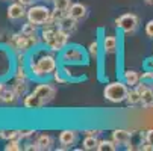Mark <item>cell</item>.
Returning a JSON list of instances; mask_svg holds the SVG:
<instances>
[{
	"label": "cell",
	"mask_w": 153,
	"mask_h": 151,
	"mask_svg": "<svg viewBox=\"0 0 153 151\" xmlns=\"http://www.w3.org/2000/svg\"><path fill=\"white\" fill-rule=\"evenodd\" d=\"M36 144H38L39 150H52V148H53V144H55V138H53L52 135L42 133V135L38 136Z\"/></svg>",
	"instance_id": "cell-16"
},
{
	"label": "cell",
	"mask_w": 153,
	"mask_h": 151,
	"mask_svg": "<svg viewBox=\"0 0 153 151\" xmlns=\"http://www.w3.org/2000/svg\"><path fill=\"white\" fill-rule=\"evenodd\" d=\"M97 150L99 151H115L117 150V144L111 139V141H99V145H97Z\"/></svg>",
	"instance_id": "cell-22"
},
{
	"label": "cell",
	"mask_w": 153,
	"mask_h": 151,
	"mask_svg": "<svg viewBox=\"0 0 153 151\" xmlns=\"http://www.w3.org/2000/svg\"><path fill=\"white\" fill-rule=\"evenodd\" d=\"M0 139H5V141L21 139V138H20V130H11V128H3V130H0Z\"/></svg>",
	"instance_id": "cell-19"
},
{
	"label": "cell",
	"mask_w": 153,
	"mask_h": 151,
	"mask_svg": "<svg viewBox=\"0 0 153 151\" xmlns=\"http://www.w3.org/2000/svg\"><path fill=\"white\" fill-rule=\"evenodd\" d=\"M144 138H146V142H149V144L153 145V128H150V130L144 135Z\"/></svg>",
	"instance_id": "cell-33"
},
{
	"label": "cell",
	"mask_w": 153,
	"mask_h": 151,
	"mask_svg": "<svg viewBox=\"0 0 153 151\" xmlns=\"http://www.w3.org/2000/svg\"><path fill=\"white\" fill-rule=\"evenodd\" d=\"M52 17V11L44 5H32L27 9V21L36 24V26H44Z\"/></svg>",
	"instance_id": "cell-5"
},
{
	"label": "cell",
	"mask_w": 153,
	"mask_h": 151,
	"mask_svg": "<svg viewBox=\"0 0 153 151\" xmlns=\"http://www.w3.org/2000/svg\"><path fill=\"white\" fill-rule=\"evenodd\" d=\"M17 2H20L21 5H25V6H32L35 0H17Z\"/></svg>",
	"instance_id": "cell-34"
},
{
	"label": "cell",
	"mask_w": 153,
	"mask_h": 151,
	"mask_svg": "<svg viewBox=\"0 0 153 151\" xmlns=\"http://www.w3.org/2000/svg\"><path fill=\"white\" fill-rule=\"evenodd\" d=\"M144 2H146L147 5H153V0H144Z\"/></svg>",
	"instance_id": "cell-38"
},
{
	"label": "cell",
	"mask_w": 153,
	"mask_h": 151,
	"mask_svg": "<svg viewBox=\"0 0 153 151\" xmlns=\"http://www.w3.org/2000/svg\"><path fill=\"white\" fill-rule=\"evenodd\" d=\"M86 59H88V53L77 44L67 46L61 52V56H59V60L62 63H67V65H80V63H86Z\"/></svg>",
	"instance_id": "cell-3"
},
{
	"label": "cell",
	"mask_w": 153,
	"mask_h": 151,
	"mask_svg": "<svg viewBox=\"0 0 153 151\" xmlns=\"http://www.w3.org/2000/svg\"><path fill=\"white\" fill-rule=\"evenodd\" d=\"M53 80H55V83H58V85H65V83L68 82L67 76H65V74L62 73V70H59V68L53 73Z\"/></svg>",
	"instance_id": "cell-27"
},
{
	"label": "cell",
	"mask_w": 153,
	"mask_h": 151,
	"mask_svg": "<svg viewBox=\"0 0 153 151\" xmlns=\"http://www.w3.org/2000/svg\"><path fill=\"white\" fill-rule=\"evenodd\" d=\"M141 82H146L149 85L153 83V68H150V70H147L141 74Z\"/></svg>",
	"instance_id": "cell-29"
},
{
	"label": "cell",
	"mask_w": 153,
	"mask_h": 151,
	"mask_svg": "<svg viewBox=\"0 0 153 151\" xmlns=\"http://www.w3.org/2000/svg\"><path fill=\"white\" fill-rule=\"evenodd\" d=\"M144 30H146V35L153 39V20H150L149 23L146 24V29H144Z\"/></svg>",
	"instance_id": "cell-30"
},
{
	"label": "cell",
	"mask_w": 153,
	"mask_h": 151,
	"mask_svg": "<svg viewBox=\"0 0 153 151\" xmlns=\"http://www.w3.org/2000/svg\"><path fill=\"white\" fill-rule=\"evenodd\" d=\"M77 138H79V133L76 130H71V128H65V130H62L58 136V141L62 147H73L76 142H77Z\"/></svg>",
	"instance_id": "cell-8"
},
{
	"label": "cell",
	"mask_w": 153,
	"mask_h": 151,
	"mask_svg": "<svg viewBox=\"0 0 153 151\" xmlns=\"http://www.w3.org/2000/svg\"><path fill=\"white\" fill-rule=\"evenodd\" d=\"M6 89V86L2 83V82H0V97H2V94H3V91Z\"/></svg>",
	"instance_id": "cell-36"
},
{
	"label": "cell",
	"mask_w": 153,
	"mask_h": 151,
	"mask_svg": "<svg viewBox=\"0 0 153 151\" xmlns=\"http://www.w3.org/2000/svg\"><path fill=\"white\" fill-rule=\"evenodd\" d=\"M97 145H99V139L97 136H86L82 142V148L83 150H97Z\"/></svg>",
	"instance_id": "cell-20"
},
{
	"label": "cell",
	"mask_w": 153,
	"mask_h": 151,
	"mask_svg": "<svg viewBox=\"0 0 153 151\" xmlns=\"http://www.w3.org/2000/svg\"><path fill=\"white\" fill-rule=\"evenodd\" d=\"M49 2H52V3H53V2H55V0H49Z\"/></svg>",
	"instance_id": "cell-39"
},
{
	"label": "cell",
	"mask_w": 153,
	"mask_h": 151,
	"mask_svg": "<svg viewBox=\"0 0 153 151\" xmlns=\"http://www.w3.org/2000/svg\"><path fill=\"white\" fill-rule=\"evenodd\" d=\"M56 95V88L52 83H39L36 88L23 98V106L27 110H39L49 104Z\"/></svg>",
	"instance_id": "cell-2"
},
{
	"label": "cell",
	"mask_w": 153,
	"mask_h": 151,
	"mask_svg": "<svg viewBox=\"0 0 153 151\" xmlns=\"http://www.w3.org/2000/svg\"><path fill=\"white\" fill-rule=\"evenodd\" d=\"M86 136H99L102 133V130H99V128H94V130H85L83 132Z\"/></svg>",
	"instance_id": "cell-32"
},
{
	"label": "cell",
	"mask_w": 153,
	"mask_h": 151,
	"mask_svg": "<svg viewBox=\"0 0 153 151\" xmlns=\"http://www.w3.org/2000/svg\"><path fill=\"white\" fill-rule=\"evenodd\" d=\"M141 104L144 107H153V88H149L141 94Z\"/></svg>",
	"instance_id": "cell-17"
},
{
	"label": "cell",
	"mask_w": 153,
	"mask_h": 151,
	"mask_svg": "<svg viewBox=\"0 0 153 151\" xmlns=\"http://www.w3.org/2000/svg\"><path fill=\"white\" fill-rule=\"evenodd\" d=\"M147 65H149L150 68H153V57H152V59H149V62H147Z\"/></svg>",
	"instance_id": "cell-37"
},
{
	"label": "cell",
	"mask_w": 153,
	"mask_h": 151,
	"mask_svg": "<svg viewBox=\"0 0 153 151\" xmlns=\"http://www.w3.org/2000/svg\"><path fill=\"white\" fill-rule=\"evenodd\" d=\"M58 27L62 29L64 32H67L68 35H71V33H74L76 29H77V21L73 20L70 15H65V17L59 21V23H58Z\"/></svg>",
	"instance_id": "cell-13"
},
{
	"label": "cell",
	"mask_w": 153,
	"mask_h": 151,
	"mask_svg": "<svg viewBox=\"0 0 153 151\" xmlns=\"http://www.w3.org/2000/svg\"><path fill=\"white\" fill-rule=\"evenodd\" d=\"M68 39H70V35L58 27L56 32L52 35V38L46 42V46L52 52H62L65 47L68 46Z\"/></svg>",
	"instance_id": "cell-7"
},
{
	"label": "cell",
	"mask_w": 153,
	"mask_h": 151,
	"mask_svg": "<svg viewBox=\"0 0 153 151\" xmlns=\"http://www.w3.org/2000/svg\"><path fill=\"white\" fill-rule=\"evenodd\" d=\"M141 150H144V151H153V145L149 144V142H146V144L141 147Z\"/></svg>",
	"instance_id": "cell-35"
},
{
	"label": "cell",
	"mask_w": 153,
	"mask_h": 151,
	"mask_svg": "<svg viewBox=\"0 0 153 151\" xmlns=\"http://www.w3.org/2000/svg\"><path fill=\"white\" fill-rule=\"evenodd\" d=\"M115 24L117 27H120L126 35H132L137 32L138 26H140V18L138 15L132 14V12H127V14H123L120 15L117 20H115Z\"/></svg>",
	"instance_id": "cell-6"
},
{
	"label": "cell",
	"mask_w": 153,
	"mask_h": 151,
	"mask_svg": "<svg viewBox=\"0 0 153 151\" xmlns=\"http://www.w3.org/2000/svg\"><path fill=\"white\" fill-rule=\"evenodd\" d=\"M11 88L18 95V98L26 97L29 94V82H26V80H14V85L11 86Z\"/></svg>",
	"instance_id": "cell-15"
},
{
	"label": "cell",
	"mask_w": 153,
	"mask_h": 151,
	"mask_svg": "<svg viewBox=\"0 0 153 151\" xmlns=\"http://www.w3.org/2000/svg\"><path fill=\"white\" fill-rule=\"evenodd\" d=\"M21 33L23 35H27V36H33L36 35V24L30 23V21H27V23L21 27Z\"/></svg>",
	"instance_id": "cell-24"
},
{
	"label": "cell",
	"mask_w": 153,
	"mask_h": 151,
	"mask_svg": "<svg viewBox=\"0 0 153 151\" xmlns=\"http://www.w3.org/2000/svg\"><path fill=\"white\" fill-rule=\"evenodd\" d=\"M36 132L35 130H20V138L23 139V138H32Z\"/></svg>",
	"instance_id": "cell-31"
},
{
	"label": "cell",
	"mask_w": 153,
	"mask_h": 151,
	"mask_svg": "<svg viewBox=\"0 0 153 151\" xmlns=\"http://www.w3.org/2000/svg\"><path fill=\"white\" fill-rule=\"evenodd\" d=\"M102 49H103L105 55H114L118 50V39H117V36H114V35L105 36L103 42H102Z\"/></svg>",
	"instance_id": "cell-11"
},
{
	"label": "cell",
	"mask_w": 153,
	"mask_h": 151,
	"mask_svg": "<svg viewBox=\"0 0 153 151\" xmlns=\"http://www.w3.org/2000/svg\"><path fill=\"white\" fill-rule=\"evenodd\" d=\"M27 17V11H26V6L25 5H21L20 2L17 3H11L9 8H8V18L9 20H21V18H25Z\"/></svg>",
	"instance_id": "cell-9"
},
{
	"label": "cell",
	"mask_w": 153,
	"mask_h": 151,
	"mask_svg": "<svg viewBox=\"0 0 153 151\" xmlns=\"http://www.w3.org/2000/svg\"><path fill=\"white\" fill-rule=\"evenodd\" d=\"M127 94H129V88L124 82H120V80H115V82H109L105 89H103V95L108 101L111 103H121V101H126L127 98Z\"/></svg>",
	"instance_id": "cell-4"
},
{
	"label": "cell",
	"mask_w": 153,
	"mask_h": 151,
	"mask_svg": "<svg viewBox=\"0 0 153 151\" xmlns=\"http://www.w3.org/2000/svg\"><path fill=\"white\" fill-rule=\"evenodd\" d=\"M71 5H73L71 0H55V2H53V9L68 12V9H70Z\"/></svg>",
	"instance_id": "cell-23"
},
{
	"label": "cell",
	"mask_w": 153,
	"mask_h": 151,
	"mask_svg": "<svg viewBox=\"0 0 153 151\" xmlns=\"http://www.w3.org/2000/svg\"><path fill=\"white\" fill-rule=\"evenodd\" d=\"M130 139H132V135L130 132L124 130V128H115L112 132V141L117 144V145H129L130 144Z\"/></svg>",
	"instance_id": "cell-12"
},
{
	"label": "cell",
	"mask_w": 153,
	"mask_h": 151,
	"mask_svg": "<svg viewBox=\"0 0 153 151\" xmlns=\"http://www.w3.org/2000/svg\"><path fill=\"white\" fill-rule=\"evenodd\" d=\"M29 73L36 79H47L53 76V73L58 70V59L56 56L46 49H36L30 53L29 62Z\"/></svg>",
	"instance_id": "cell-1"
},
{
	"label": "cell",
	"mask_w": 153,
	"mask_h": 151,
	"mask_svg": "<svg viewBox=\"0 0 153 151\" xmlns=\"http://www.w3.org/2000/svg\"><path fill=\"white\" fill-rule=\"evenodd\" d=\"M15 80H26V82H29V74H27L25 65H21V67L18 65L17 67V70H15Z\"/></svg>",
	"instance_id": "cell-25"
},
{
	"label": "cell",
	"mask_w": 153,
	"mask_h": 151,
	"mask_svg": "<svg viewBox=\"0 0 153 151\" xmlns=\"http://www.w3.org/2000/svg\"><path fill=\"white\" fill-rule=\"evenodd\" d=\"M99 52H100V44H99L97 41H93L91 44L88 46V55H90L91 57L97 59V57H99Z\"/></svg>",
	"instance_id": "cell-28"
},
{
	"label": "cell",
	"mask_w": 153,
	"mask_h": 151,
	"mask_svg": "<svg viewBox=\"0 0 153 151\" xmlns=\"http://www.w3.org/2000/svg\"><path fill=\"white\" fill-rule=\"evenodd\" d=\"M123 82L130 86V88H135V86L141 82V74L135 70H126L123 73Z\"/></svg>",
	"instance_id": "cell-14"
},
{
	"label": "cell",
	"mask_w": 153,
	"mask_h": 151,
	"mask_svg": "<svg viewBox=\"0 0 153 151\" xmlns=\"http://www.w3.org/2000/svg\"><path fill=\"white\" fill-rule=\"evenodd\" d=\"M126 103L129 106H137V104H141V94L134 88L130 89L129 94H127V98H126Z\"/></svg>",
	"instance_id": "cell-18"
},
{
	"label": "cell",
	"mask_w": 153,
	"mask_h": 151,
	"mask_svg": "<svg viewBox=\"0 0 153 151\" xmlns=\"http://www.w3.org/2000/svg\"><path fill=\"white\" fill-rule=\"evenodd\" d=\"M17 100H18V95L14 92L12 88L3 91V94H2V101H3V103H6V104H12V103H15Z\"/></svg>",
	"instance_id": "cell-21"
},
{
	"label": "cell",
	"mask_w": 153,
	"mask_h": 151,
	"mask_svg": "<svg viewBox=\"0 0 153 151\" xmlns=\"http://www.w3.org/2000/svg\"><path fill=\"white\" fill-rule=\"evenodd\" d=\"M21 148V142H20V139H11V141H8V144L5 145V150L6 151H20Z\"/></svg>",
	"instance_id": "cell-26"
},
{
	"label": "cell",
	"mask_w": 153,
	"mask_h": 151,
	"mask_svg": "<svg viewBox=\"0 0 153 151\" xmlns=\"http://www.w3.org/2000/svg\"><path fill=\"white\" fill-rule=\"evenodd\" d=\"M68 15L76 20V21H80V20H85L86 15H88V9L83 3H73L68 9Z\"/></svg>",
	"instance_id": "cell-10"
}]
</instances>
